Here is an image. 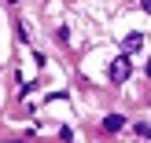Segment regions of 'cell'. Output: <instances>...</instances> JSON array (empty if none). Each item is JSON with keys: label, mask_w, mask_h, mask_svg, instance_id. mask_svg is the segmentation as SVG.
<instances>
[{"label": "cell", "mask_w": 151, "mask_h": 143, "mask_svg": "<svg viewBox=\"0 0 151 143\" xmlns=\"http://www.w3.org/2000/svg\"><path fill=\"white\" fill-rule=\"evenodd\" d=\"M129 70H133V66H129V55L122 51V55L111 63V70H107V73H111V81H125V77H129Z\"/></svg>", "instance_id": "obj_1"}, {"label": "cell", "mask_w": 151, "mask_h": 143, "mask_svg": "<svg viewBox=\"0 0 151 143\" xmlns=\"http://www.w3.org/2000/svg\"><path fill=\"white\" fill-rule=\"evenodd\" d=\"M140 48H144V33H129L122 41V51H125V55H133V51H140Z\"/></svg>", "instance_id": "obj_2"}, {"label": "cell", "mask_w": 151, "mask_h": 143, "mask_svg": "<svg viewBox=\"0 0 151 143\" xmlns=\"http://www.w3.org/2000/svg\"><path fill=\"white\" fill-rule=\"evenodd\" d=\"M103 129H107V132H118V129H125V117H122V114H111V117H103Z\"/></svg>", "instance_id": "obj_3"}, {"label": "cell", "mask_w": 151, "mask_h": 143, "mask_svg": "<svg viewBox=\"0 0 151 143\" xmlns=\"http://www.w3.org/2000/svg\"><path fill=\"white\" fill-rule=\"evenodd\" d=\"M133 132H137V136H140V139H144V143L151 139V129H147V125H144V121H140V125H137V129H133Z\"/></svg>", "instance_id": "obj_4"}, {"label": "cell", "mask_w": 151, "mask_h": 143, "mask_svg": "<svg viewBox=\"0 0 151 143\" xmlns=\"http://www.w3.org/2000/svg\"><path fill=\"white\" fill-rule=\"evenodd\" d=\"M140 4H144V11H151V0H140Z\"/></svg>", "instance_id": "obj_5"}, {"label": "cell", "mask_w": 151, "mask_h": 143, "mask_svg": "<svg viewBox=\"0 0 151 143\" xmlns=\"http://www.w3.org/2000/svg\"><path fill=\"white\" fill-rule=\"evenodd\" d=\"M147 77H151V59H147Z\"/></svg>", "instance_id": "obj_6"}]
</instances>
